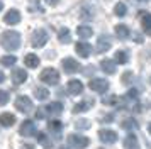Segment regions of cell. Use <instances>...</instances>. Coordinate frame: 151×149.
<instances>
[{
  "label": "cell",
  "instance_id": "20",
  "mask_svg": "<svg viewBox=\"0 0 151 149\" xmlns=\"http://www.w3.org/2000/svg\"><path fill=\"white\" fill-rule=\"evenodd\" d=\"M46 112H48V114H55V115L61 114L63 112V103L61 102H53V103H49L48 107H46Z\"/></svg>",
  "mask_w": 151,
  "mask_h": 149
},
{
  "label": "cell",
  "instance_id": "38",
  "mask_svg": "<svg viewBox=\"0 0 151 149\" xmlns=\"http://www.w3.org/2000/svg\"><path fill=\"white\" fill-rule=\"evenodd\" d=\"M88 10H90V9H85V12L80 14V15H82V19H87V20L92 19V12H88Z\"/></svg>",
  "mask_w": 151,
  "mask_h": 149
},
{
  "label": "cell",
  "instance_id": "43",
  "mask_svg": "<svg viewBox=\"0 0 151 149\" xmlns=\"http://www.w3.org/2000/svg\"><path fill=\"white\" fill-rule=\"evenodd\" d=\"M58 149H70V148H66V146H61V148H58Z\"/></svg>",
  "mask_w": 151,
  "mask_h": 149
},
{
  "label": "cell",
  "instance_id": "26",
  "mask_svg": "<svg viewBox=\"0 0 151 149\" xmlns=\"http://www.w3.org/2000/svg\"><path fill=\"white\" fill-rule=\"evenodd\" d=\"M34 97L37 98V100H46L49 97V92H48V88H41V87H37L34 90Z\"/></svg>",
  "mask_w": 151,
  "mask_h": 149
},
{
  "label": "cell",
  "instance_id": "11",
  "mask_svg": "<svg viewBox=\"0 0 151 149\" xmlns=\"http://www.w3.org/2000/svg\"><path fill=\"white\" fill-rule=\"evenodd\" d=\"M92 49H93V47L90 46L88 42H85V41H80V42L75 44V51L80 54L82 58H88L90 54H92Z\"/></svg>",
  "mask_w": 151,
  "mask_h": 149
},
{
  "label": "cell",
  "instance_id": "18",
  "mask_svg": "<svg viewBox=\"0 0 151 149\" xmlns=\"http://www.w3.org/2000/svg\"><path fill=\"white\" fill-rule=\"evenodd\" d=\"M37 142L46 149L53 148V139H49V135L44 134V132H39V134H37Z\"/></svg>",
  "mask_w": 151,
  "mask_h": 149
},
{
  "label": "cell",
  "instance_id": "37",
  "mask_svg": "<svg viewBox=\"0 0 151 149\" xmlns=\"http://www.w3.org/2000/svg\"><path fill=\"white\" fill-rule=\"evenodd\" d=\"M46 115H48L46 108H37V112H36V119H44Z\"/></svg>",
  "mask_w": 151,
  "mask_h": 149
},
{
  "label": "cell",
  "instance_id": "45",
  "mask_svg": "<svg viewBox=\"0 0 151 149\" xmlns=\"http://www.w3.org/2000/svg\"><path fill=\"white\" fill-rule=\"evenodd\" d=\"M139 2H148V0H139Z\"/></svg>",
  "mask_w": 151,
  "mask_h": 149
},
{
  "label": "cell",
  "instance_id": "41",
  "mask_svg": "<svg viewBox=\"0 0 151 149\" xmlns=\"http://www.w3.org/2000/svg\"><path fill=\"white\" fill-rule=\"evenodd\" d=\"M4 80H5V74H4V73H2V71H0V83H2V81H4Z\"/></svg>",
  "mask_w": 151,
  "mask_h": 149
},
{
  "label": "cell",
  "instance_id": "2",
  "mask_svg": "<svg viewBox=\"0 0 151 149\" xmlns=\"http://www.w3.org/2000/svg\"><path fill=\"white\" fill-rule=\"evenodd\" d=\"M39 78H41V81L46 83V85H56V83L60 81V73L56 71L55 68H46V69L41 71Z\"/></svg>",
  "mask_w": 151,
  "mask_h": 149
},
{
  "label": "cell",
  "instance_id": "33",
  "mask_svg": "<svg viewBox=\"0 0 151 149\" xmlns=\"http://www.w3.org/2000/svg\"><path fill=\"white\" fill-rule=\"evenodd\" d=\"M7 102H9V93L5 90H0V107H4Z\"/></svg>",
  "mask_w": 151,
  "mask_h": 149
},
{
  "label": "cell",
  "instance_id": "14",
  "mask_svg": "<svg viewBox=\"0 0 151 149\" xmlns=\"http://www.w3.org/2000/svg\"><path fill=\"white\" fill-rule=\"evenodd\" d=\"M66 90L71 95H80L83 92V83L80 80H70L68 85H66Z\"/></svg>",
  "mask_w": 151,
  "mask_h": 149
},
{
  "label": "cell",
  "instance_id": "3",
  "mask_svg": "<svg viewBox=\"0 0 151 149\" xmlns=\"http://www.w3.org/2000/svg\"><path fill=\"white\" fill-rule=\"evenodd\" d=\"M66 142H68V146H71V148H75V149H85L90 144L88 137L78 135V134H70L66 137Z\"/></svg>",
  "mask_w": 151,
  "mask_h": 149
},
{
  "label": "cell",
  "instance_id": "21",
  "mask_svg": "<svg viewBox=\"0 0 151 149\" xmlns=\"http://www.w3.org/2000/svg\"><path fill=\"white\" fill-rule=\"evenodd\" d=\"M24 63L27 64V68H37L39 66V58L36 56V54H26V58H24Z\"/></svg>",
  "mask_w": 151,
  "mask_h": 149
},
{
  "label": "cell",
  "instance_id": "15",
  "mask_svg": "<svg viewBox=\"0 0 151 149\" xmlns=\"http://www.w3.org/2000/svg\"><path fill=\"white\" fill-rule=\"evenodd\" d=\"M122 146H124L126 149H137V148H139L137 137H136L134 134L126 135V137H124V141H122Z\"/></svg>",
  "mask_w": 151,
  "mask_h": 149
},
{
  "label": "cell",
  "instance_id": "23",
  "mask_svg": "<svg viewBox=\"0 0 151 149\" xmlns=\"http://www.w3.org/2000/svg\"><path fill=\"white\" fill-rule=\"evenodd\" d=\"M116 36L119 39H127L129 37V29L124 24H119V26H116Z\"/></svg>",
  "mask_w": 151,
  "mask_h": 149
},
{
  "label": "cell",
  "instance_id": "10",
  "mask_svg": "<svg viewBox=\"0 0 151 149\" xmlns=\"http://www.w3.org/2000/svg\"><path fill=\"white\" fill-rule=\"evenodd\" d=\"M110 47H112V41H110L107 36H100V37L97 39V44H95L97 53H105V51H109Z\"/></svg>",
  "mask_w": 151,
  "mask_h": 149
},
{
  "label": "cell",
  "instance_id": "42",
  "mask_svg": "<svg viewBox=\"0 0 151 149\" xmlns=\"http://www.w3.org/2000/svg\"><path fill=\"white\" fill-rule=\"evenodd\" d=\"M148 132H150V134H151V122H150V124H148Z\"/></svg>",
  "mask_w": 151,
  "mask_h": 149
},
{
  "label": "cell",
  "instance_id": "31",
  "mask_svg": "<svg viewBox=\"0 0 151 149\" xmlns=\"http://www.w3.org/2000/svg\"><path fill=\"white\" fill-rule=\"evenodd\" d=\"M61 122L58 120V119H55V120H49V124H48V129L51 130V132H60L61 130Z\"/></svg>",
  "mask_w": 151,
  "mask_h": 149
},
{
  "label": "cell",
  "instance_id": "5",
  "mask_svg": "<svg viewBox=\"0 0 151 149\" xmlns=\"http://www.w3.org/2000/svg\"><path fill=\"white\" fill-rule=\"evenodd\" d=\"M31 42H32V46L34 47H42L46 42H48V32H46L44 29H37V31H34Z\"/></svg>",
  "mask_w": 151,
  "mask_h": 149
},
{
  "label": "cell",
  "instance_id": "27",
  "mask_svg": "<svg viewBox=\"0 0 151 149\" xmlns=\"http://www.w3.org/2000/svg\"><path fill=\"white\" fill-rule=\"evenodd\" d=\"M129 61V54H127V51H117L116 53V63H119V64H126Z\"/></svg>",
  "mask_w": 151,
  "mask_h": 149
},
{
  "label": "cell",
  "instance_id": "34",
  "mask_svg": "<svg viewBox=\"0 0 151 149\" xmlns=\"http://www.w3.org/2000/svg\"><path fill=\"white\" fill-rule=\"evenodd\" d=\"M121 81H122L124 85H129L131 81H132V73H131V71H126V73L122 74V78H121Z\"/></svg>",
  "mask_w": 151,
  "mask_h": 149
},
{
  "label": "cell",
  "instance_id": "9",
  "mask_svg": "<svg viewBox=\"0 0 151 149\" xmlns=\"http://www.w3.org/2000/svg\"><path fill=\"white\" fill-rule=\"evenodd\" d=\"M19 132H21L24 137H31V135H34L37 130H36V124L32 120H24L21 124V129H19Z\"/></svg>",
  "mask_w": 151,
  "mask_h": 149
},
{
  "label": "cell",
  "instance_id": "19",
  "mask_svg": "<svg viewBox=\"0 0 151 149\" xmlns=\"http://www.w3.org/2000/svg\"><path fill=\"white\" fill-rule=\"evenodd\" d=\"M76 34H78L82 39H88V37H92L93 31H92V27H90V26H78V29H76Z\"/></svg>",
  "mask_w": 151,
  "mask_h": 149
},
{
  "label": "cell",
  "instance_id": "29",
  "mask_svg": "<svg viewBox=\"0 0 151 149\" xmlns=\"http://www.w3.org/2000/svg\"><path fill=\"white\" fill-rule=\"evenodd\" d=\"M126 12H127V7H126V4H122V2L116 4V7H114V14H116L117 17H124V15H126Z\"/></svg>",
  "mask_w": 151,
  "mask_h": 149
},
{
  "label": "cell",
  "instance_id": "35",
  "mask_svg": "<svg viewBox=\"0 0 151 149\" xmlns=\"http://www.w3.org/2000/svg\"><path fill=\"white\" fill-rule=\"evenodd\" d=\"M137 95H139V92H137L136 88H131L129 92H127V95H126V98H129V100H137Z\"/></svg>",
  "mask_w": 151,
  "mask_h": 149
},
{
  "label": "cell",
  "instance_id": "17",
  "mask_svg": "<svg viewBox=\"0 0 151 149\" xmlns=\"http://www.w3.org/2000/svg\"><path fill=\"white\" fill-rule=\"evenodd\" d=\"M14 124H15V115L14 114L5 112V114L0 115V125H4V127H10V125H14Z\"/></svg>",
  "mask_w": 151,
  "mask_h": 149
},
{
  "label": "cell",
  "instance_id": "24",
  "mask_svg": "<svg viewBox=\"0 0 151 149\" xmlns=\"http://www.w3.org/2000/svg\"><path fill=\"white\" fill-rule=\"evenodd\" d=\"M58 39H60V42H63V44H68L70 41H71V34H70V31L66 29V27L60 29V32H58Z\"/></svg>",
  "mask_w": 151,
  "mask_h": 149
},
{
  "label": "cell",
  "instance_id": "1",
  "mask_svg": "<svg viewBox=\"0 0 151 149\" xmlns=\"http://www.w3.org/2000/svg\"><path fill=\"white\" fill-rule=\"evenodd\" d=\"M0 42H2L4 49L15 51L21 46V34L15 32V31H5V32L2 34V37H0Z\"/></svg>",
  "mask_w": 151,
  "mask_h": 149
},
{
  "label": "cell",
  "instance_id": "40",
  "mask_svg": "<svg viewBox=\"0 0 151 149\" xmlns=\"http://www.w3.org/2000/svg\"><path fill=\"white\" fill-rule=\"evenodd\" d=\"M134 41L141 44V42H143V36H141V34H134Z\"/></svg>",
  "mask_w": 151,
  "mask_h": 149
},
{
  "label": "cell",
  "instance_id": "44",
  "mask_svg": "<svg viewBox=\"0 0 151 149\" xmlns=\"http://www.w3.org/2000/svg\"><path fill=\"white\" fill-rule=\"evenodd\" d=\"M2 9H4V4H2V2H0V10H2Z\"/></svg>",
  "mask_w": 151,
  "mask_h": 149
},
{
  "label": "cell",
  "instance_id": "32",
  "mask_svg": "<svg viewBox=\"0 0 151 149\" xmlns=\"http://www.w3.org/2000/svg\"><path fill=\"white\" fill-rule=\"evenodd\" d=\"M75 127H76V129H80V130H82V129H90V122L87 120V119L76 120V122H75Z\"/></svg>",
  "mask_w": 151,
  "mask_h": 149
},
{
  "label": "cell",
  "instance_id": "12",
  "mask_svg": "<svg viewBox=\"0 0 151 149\" xmlns=\"http://www.w3.org/2000/svg\"><path fill=\"white\" fill-rule=\"evenodd\" d=\"M4 22H5V24H9V26L19 24V22H21V12H19V10H15V9L9 10V12L5 14V17H4Z\"/></svg>",
  "mask_w": 151,
  "mask_h": 149
},
{
  "label": "cell",
  "instance_id": "4",
  "mask_svg": "<svg viewBox=\"0 0 151 149\" xmlns=\"http://www.w3.org/2000/svg\"><path fill=\"white\" fill-rule=\"evenodd\" d=\"M15 108L22 112V114H27L32 110V100L26 97V95H21V97H17V100H15Z\"/></svg>",
  "mask_w": 151,
  "mask_h": 149
},
{
  "label": "cell",
  "instance_id": "16",
  "mask_svg": "<svg viewBox=\"0 0 151 149\" xmlns=\"http://www.w3.org/2000/svg\"><path fill=\"white\" fill-rule=\"evenodd\" d=\"M100 68H102L104 73L114 74V73H116V61H112V59H102V61H100Z\"/></svg>",
  "mask_w": 151,
  "mask_h": 149
},
{
  "label": "cell",
  "instance_id": "6",
  "mask_svg": "<svg viewBox=\"0 0 151 149\" xmlns=\"http://www.w3.org/2000/svg\"><path fill=\"white\" fill-rule=\"evenodd\" d=\"M88 87L90 90H93L97 93H105L107 88H109V81L104 80V78H93V80H90Z\"/></svg>",
  "mask_w": 151,
  "mask_h": 149
},
{
  "label": "cell",
  "instance_id": "28",
  "mask_svg": "<svg viewBox=\"0 0 151 149\" xmlns=\"http://www.w3.org/2000/svg\"><path fill=\"white\" fill-rule=\"evenodd\" d=\"M92 105V102H80V103H76L75 107H73V112L75 114H80V112H87Z\"/></svg>",
  "mask_w": 151,
  "mask_h": 149
},
{
  "label": "cell",
  "instance_id": "39",
  "mask_svg": "<svg viewBox=\"0 0 151 149\" xmlns=\"http://www.w3.org/2000/svg\"><path fill=\"white\" fill-rule=\"evenodd\" d=\"M44 2H46V4H48V5L55 7V5H58V2H60V0H44Z\"/></svg>",
  "mask_w": 151,
  "mask_h": 149
},
{
  "label": "cell",
  "instance_id": "36",
  "mask_svg": "<svg viewBox=\"0 0 151 149\" xmlns=\"http://www.w3.org/2000/svg\"><path fill=\"white\" fill-rule=\"evenodd\" d=\"M104 103H105V105H114V103H116V102H117V97H116V95H110V97H109V98H107V97H104Z\"/></svg>",
  "mask_w": 151,
  "mask_h": 149
},
{
  "label": "cell",
  "instance_id": "22",
  "mask_svg": "<svg viewBox=\"0 0 151 149\" xmlns=\"http://www.w3.org/2000/svg\"><path fill=\"white\" fill-rule=\"evenodd\" d=\"M141 26H143V31L148 36H151V14H144L143 19H141Z\"/></svg>",
  "mask_w": 151,
  "mask_h": 149
},
{
  "label": "cell",
  "instance_id": "30",
  "mask_svg": "<svg viewBox=\"0 0 151 149\" xmlns=\"http://www.w3.org/2000/svg\"><path fill=\"white\" fill-rule=\"evenodd\" d=\"M121 127H122L124 130H132V129L137 127V124H136L134 119H126V120L121 122Z\"/></svg>",
  "mask_w": 151,
  "mask_h": 149
},
{
  "label": "cell",
  "instance_id": "7",
  "mask_svg": "<svg viewBox=\"0 0 151 149\" xmlns=\"http://www.w3.org/2000/svg\"><path fill=\"white\" fill-rule=\"evenodd\" d=\"M61 64H63V69L68 74H73V73H76V71H80V64H78V61L73 59V58H65V59L61 61Z\"/></svg>",
  "mask_w": 151,
  "mask_h": 149
},
{
  "label": "cell",
  "instance_id": "13",
  "mask_svg": "<svg viewBox=\"0 0 151 149\" xmlns=\"http://www.w3.org/2000/svg\"><path fill=\"white\" fill-rule=\"evenodd\" d=\"M26 80H27V71L26 69L15 68L14 71H12V83L14 85H22Z\"/></svg>",
  "mask_w": 151,
  "mask_h": 149
},
{
  "label": "cell",
  "instance_id": "8",
  "mask_svg": "<svg viewBox=\"0 0 151 149\" xmlns=\"http://www.w3.org/2000/svg\"><path fill=\"white\" fill-rule=\"evenodd\" d=\"M99 137L105 144H114L117 141V132L110 130V129H102V130H99Z\"/></svg>",
  "mask_w": 151,
  "mask_h": 149
},
{
  "label": "cell",
  "instance_id": "25",
  "mask_svg": "<svg viewBox=\"0 0 151 149\" xmlns=\"http://www.w3.org/2000/svg\"><path fill=\"white\" fill-rule=\"evenodd\" d=\"M15 63H17V58L12 56V54H7V56L0 58V64H4V66H14Z\"/></svg>",
  "mask_w": 151,
  "mask_h": 149
}]
</instances>
